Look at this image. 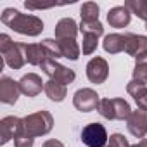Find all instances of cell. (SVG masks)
<instances>
[{
	"label": "cell",
	"instance_id": "8",
	"mask_svg": "<svg viewBox=\"0 0 147 147\" xmlns=\"http://www.w3.org/2000/svg\"><path fill=\"white\" fill-rule=\"evenodd\" d=\"M109 76V64L104 57H92L87 64V78L95 83L100 85L107 80Z\"/></svg>",
	"mask_w": 147,
	"mask_h": 147
},
{
	"label": "cell",
	"instance_id": "1",
	"mask_svg": "<svg viewBox=\"0 0 147 147\" xmlns=\"http://www.w3.org/2000/svg\"><path fill=\"white\" fill-rule=\"evenodd\" d=\"M2 23L14 30L16 33L28 35V36H38L43 31V21L31 14H21L16 9H5L0 16Z\"/></svg>",
	"mask_w": 147,
	"mask_h": 147
},
{
	"label": "cell",
	"instance_id": "29",
	"mask_svg": "<svg viewBox=\"0 0 147 147\" xmlns=\"http://www.w3.org/2000/svg\"><path fill=\"white\" fill-rule=\"evenodd\" d=\"M33 142H35L33 137L23 133L21 137H18V138L14 140V145H16V147H33Z\"/></svg>",
	"mask_w": 147,
	"mask_h": 147
},
{
	"label": "cell",
	"instance_id": "31",
	"mask_svg": "<svg viewBox=\"0 0 147 147\" xmlns=\"http://www.w3.org/2000/svg\"><path fill=\"white\" fill-rule=\"evenodd\" d=\"M43 147H64V144L59 142V140H55V138H52V140H47L43 144Z\"/></svg>",
	"mask_w": 147,
	"mask_h": 147
},
{
	"label": "cell",
	"instance_id": "13",
	"mask_svg": "<svg viewBox=\"0 0 147 147\" xmlns=\"http://www.w3.org/2000/svg\"><path fill=\"white\" fill-rule=\"evenodd\" d=\"M4 61L12 69H21L26 61V43H14V47L4 55Z\"/></svg>",
	"mask_w": 147,
	"mask_h": 147
},
{
	"label": "cell",
	"instance_id": "18",
	"mask_svg": "<svg viewBox=\"0 0 147 147\" xmlns=\"http://www.w3.org/2000/svg\"><path fill=\"white\" fill-rule=\"evenodd\" d=\"M102 47L106 52L109 54H119V52H125V47H126V38L125 35L121 33H111V35H106L104 42H102Z\"/></svg>",
	"mask_w": 147,
	"mask_h": 147
},
{
	"label": "cell",
	"instance_id": "30",
	"mask_svg": "<svg viewBox=\"0 0 147 147\" xmlns=\"http://www.w3.org/2000/svg\"><path fill=\"white\" fill-rule=\"evenodd\" d=\"M26 9H50L52 5H43V4H33V2H24Z\"/></svg>",
	"mask_w": 147,
	"mask_h": 147
},
{
	"label": "cell",
	"instance_id": "28",
	"mask_svg": "<svg viewBox=\"0 0 147 147\" xmlns=\"http://www.w3.org/2000/svg\"><path fill=\"white\" fill-rule=\"evenodd\" d=\"M14 47V42H12V38L9 36V35H0V54L2 55H5L11 49Z\"/></svg>",
	"mask_w": 147,
	"mask_h": 147
},
{
	"label": "cell",
	"instance_id": "7",
	"mask_svg": "<svg viewBox=\"0 0 147 147\" xmlns=\"http://www.w3.org/2000/svg\"><path fill=\"white\" fill-rule=\"evenodd\" d=\"M99 104H100L99 94L92 88H80L73 95V106L82 113L95 111V109H99Z\"/></svg>",
	"mask_w": 147,
	"mask_h": 147
},
{
	"label": "cell",
	"instance_id": "3",
	"mask_svg": "<svg viewBox=\"0 0 147 147\" xmlns=\"http://www.w3.org/2000/svg\"><path fill=\"white\" fill-rule=\"evenodd\" d=\"M97 111L106 119H119V121L128 119L131 114V107L125 99H100Z\"/></svg>",
	"mask_w": 147,
	"mask_h": 147
},
{
	"label": "cell",
	"instance_id": "21",
	"mask_svg": "<svg viewBox=\"0 0 147 147\" xmlns=\"http://www.w3.org/2000/svg\"><path fill=\"white\" fill-rule=\"evenodd\" d=\"M135 67H133V82L142 83L147 87V54L140 59H135Z\"/></svg>",
	"mask_w": 147,
	"mask_h": 147
},
{
	"label": "cell",
	"instance_id": "23",
	"mask_svg": "<svg viewBox=\"0 0 147 147\" xmlns=\"http://www.w3.org/2000/svg\"><path fill=\"white\" fill-rule=\"evenodd\" d=\"M80 31L83 35H94V36H100L104 33V26L100 21H82L80 23Z\"/></svg>",
	"mask_w": 147,
	"mask_h": 147
},
{
	"label": "cell",
	"instance_id": "6",
	"mask_svg": "<svg viewBox=\"0 0 147 147\" xmlns=\"http://www.w3.org/2000/svg\"><path fill=\"white\" fill-rule=\"evenodd\" d=\"M24 133V125L23 119L18 116H5L0 121V144H7L9 140H16Z\"/></svg>",
	"mask_w": 147,
	"mask_h": 147
},
{
	"label": "cell",
	"instance_id": "24",
	"mask_svg": "<svg viewBox=\"0 0 147 147\" xmlns=\"http://www.w3.org/2000/svg\"><path fill=\"white\" fill-rule=\"evenodd\" d=\"M82 21H99V5L94 2H87L80 9Z\"/></svg>",
	"mask_w": 147,
	"mask_h": 147
},
{
	"label": "cell",
	"instance_id": "11",
	"mask_svg": "<svg viewBox=\"0 0 147 147\" xmlns=\"http://www.w3.org/2000/svg\"><path fill=\"white\" fill-rule=\"evenodd\" d=\"M126 38V47L125 52L135 59H140L147 54V36L142 35H133V33H125Z\"/></svg>",
	"mask_w": 147,
	"mask_h": 147
},
{
	"label": "cell",
	"instance_id": "4",
	"mask_svg": "<svg viewBox=\"0 0 147 147\" xmlns=\"http://www.w3.org/2000/svg\"><path fill=\"white\" fill-rule=\"evenodd\" d=\"M40 67L43 69V73H45L50 80H55V82H59L62 85L73 83V82H75V78H76V75H75V71H73V69H69V67H66V66L59 64L57 61H52V59L50 61H45Z\"/></svg>",
	"mask_w": 147,
	"mask_h": 147
},
{
	"label": "cell",
	"instance_id": "15",
	"mask_svg": "<svg viewBox=\"0 0 147 147\" xmlns=\"http://www.w3.org/2000/svg\"><path fill=\"white\" fill-rule=\"evenodd\" d=\"M131 21V12L125 7V5H118V7H113L109 12H107V23L113 26V28H125L128 26Z\"/></svg>",
	"mask_w": 147,
	"mask_h": 147
},
{
	"label": "cell",
	"instance_id": "9",
	"mask_svg": "<svg viewBox=\"0 0 147 147\" xmlns=\"http://www.w3.org/2000/svg\"><path fill=\"white\" fill-rule=\"evenodd\" d=\"M126 128L133 137L144 138L147 135V111H142V109L131 111L130 118L126 119Z\"/></svg>",
	"mask_w": 147,
	"mask_h": 147
},
{
	"label": "cell",
	"instance_id": "25",
	"mask_svg": "<svg viewBox=\"0 0 147 147\" xmlns=\"http://www.w3.org/2000/svg\"><path fill=\"white\" fill-rule=\"evenodd\" d=\"M42 45H43V49L47 50V54H49V57L52 61H57L59 57H62V52H61V47H59V42L57 40L45 38V40H42Z\"/></svg>",
	"mask_w": 147,
	"mask_h": 147
},
{
	"label": "cell",
	"instance_id": "2",
	"mask_svg": "<svg viewBox=\"0 0 147 147\" xmlns=\"http://www.w3.org/2000/svg\"><path fill=\"white\" fill-rule=\"evenodd\" d=\"M23 125H24V133L35 138L47 135L54 128V118L49 111H36L23 118Z\"/></svg>",
	"mask_w": 147,
	"mask_h": 147
},
{
	"label": "cell",
	"instance_id": "10",
	"mask_svg": "<svg viewBox=\"0 0 147 147\" xmlns=\"http://www.w3.org/2000/svg\"><path fill=\"white\" fill-rule=\"evenodd\" d=\"M19 82H14L9 76H2L0 80V102L4 104H16L19 99Z\"/></svg>",
	"mask_w": 147,
	"mask_h": 147
},
{
	"label": "cell",
	"instance_id": "5",
	"mask_svg": "<svg viewBox=\"0 0 147 147\" xmlns=\"http://www.w3.org/2000/svg\"><path fill=\"white\" fill-rule=\"evenodd\" d=\"M107 140V131L100 123H88L82 130V142L87 147H104Z\"/></svg>",
	"mask_w": 147,
	"mask_h": 147
},
{
	"label": "cell",
	"instance_id": "33",
	"mask_svg": "<svg viewBox=\"0 0 147 147\" xmlns=\"http://www.w3.org/2000/svg\"><path fill=\"white\" fill-rule=\"evenodd\" d=\"M145 30H147V23H145Z\"/></svg>",
	"mask_w": 147,
	"mask_h": 147
},
{
	"label": "cell",
	"instance_id": "12",
	"mask_svg": "<svg viewBox=\"0 0 147 147\" xmlns=\"http://www.w3.org/2000/svg\"><path fill=\"white\" fill-rule=\"evenodd\" d=\"M43 88H45V83L36 73H28L19 80V90L26 97H36Z\"/></svg>",
	"mask_w": 147,
	"mask_h": 147
},
{
	"label": "cell",
	"instance_id": "17",
	"mask_svg": "<svg viewBox=\"0 0 147 147\" xmlns=\"http://www.w3.org/2000/svg\"><path fill=\"white\" fill-rule=\"evenodd\" d=\"M126 92L133 97V100L137 102V107L142 111H147V87L137 82H130L126 85Z\"/></svg>",
	"mask_w": 147,
	"mask_h": 147
},
{
	"label": "cell",
	"instance_id": "32",
	"mask_svg": "<svg viewBox=\"0 0 147 147\" xmlns=\"http://www.w3.org/2000/svg\"><path fill=\"white\" fill-rule=\"evenodd\" d=\"M131 147H147V138H142L140 142H137V144H133Z\"/></svg>",
	"mask_w": 147,
	"mask_h": 147
},
{
	"label": "cell",
	"instance_id": "19",
	"mask_svg": "<svg viewBox=\"0 0 147 147\" xmlns=\"http://www.w3.org/2000/svg\"><path fill=\"white\" fill-rule=\"evenodd\" d=\"M43 92H45V95H47L50 100H54V102H62V100L66 99V95H67L66 85H62V83H59V82H55V80L45 82Z\"/></svg>",
	"mask_w": 147,
	"mask_h": 147
},
{
	"label": "cell",
	"instance_id": "16",
	"mask_svg": "<svg viewBox=\"0 0 147 147\" xmlns=\"http://www.w3.org/2000/svg\"><path fill=\"white\" fill-rule=\"evenodd\" d=\"M26 61L31 66H42L45 61H50V57L42 43H26Z\"/></svg>",
	"mask_w": 147,
	"mask_h": 147
},
{
	"label": "cell",
	"instance_id": "26",
	"mask_svg": "<svg viewBox=\"0 0 147 147\" xmlns=\"http://www.w3.org/2000/svg\"><path fill=\"white\" fill-rule=\"evenodd\" d=\"M97 45H99V36H94V35H83V43H82V52L85 55H90L97 50Z\"/></svg>",
	"mask_w": 147,
	"mask_h": 147
},
{
	"label": "cell",
	"instance_id": "27",
	"mask_svg": "<svg viewBox=\"0 0 147 147\" xmlns=\"http://www.w3.org/2000/svg\"><path fill=\"white\" fill-rule=\"evenodd\" d=\"M107 147H131L130 144H128V140L125 138V135H121V133H113L111 137H109V145Z\"/></svg>",
	"mask_w": 147,
	"mask_h": 147
},
{
	"label": "cell",
	"instance_id": "22",
	"mask_svg": "<svg viewBox=\"0 0 147 147\" xmlns=\"http://www.w3.org/2000/svg\"><path fill=\"white\" fill-rule=\"evenodd\" d=\"M125 7L131 14H135L138 19L147 23V0H126Z\"/></svg>",
	"mask_w": 147,
	"mask_h": 147
},
{
	"label": "cell",
	"instance_id": "14",
	"mask_svg": "<svg viewBox=\"0 0 147 147\" xmlns=\"http://www.w3.org/2000/svg\"><path fill=\"white\" fill-rule=\"evenodd\" d=\"M78 31H80V26L76 24L75 19H71V18H62L55 24V38L57 40H67V38L75 40Z\"/></svg>",
	"mask_w": 147,
	"mask_h": 147
},
{
	"label": "cell",
	"instance_id": "20",
	"mask_svg": "<svg viewBox=\"0 0 147 147\" xmlns=\"http://www.w3.org/2000/svg\"><path fill=\"white\" fill-rule=\"evenodd\" d=\"M57 42H59L62 57H66V59H69V61H78L82 49H80V45L76 43V40L67 38V40H57Z\"/></svg>",
	"mask_w": 147,
	"mask_h": 147
}]
</instances>
